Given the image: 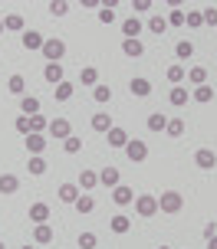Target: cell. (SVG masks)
<instances>
[{"label": "cell", "mask_w": 217, "mask_h": 249, "mask_svg": "<svg viewBox=\"0 0 217 249\" xmlns=\"http://www.w3.org/2000/svg\"><path fill=\"white\" fill-rule=\"evenodd\" d=\"M181 207H184V197H181L178 190H165L158 197V210L161 213H181Z\"/></svg>", "instance_id": "obj_1"}, {"label": "cell", "mask_w": 217, "mask_h": 249, "mask_svg": "<svg viewBox=\"0 0 217 249\" xmlns=\"http://www.w3.org/2000/svg\"><path fill=\"white\" fill-rule=\"evenodd\" d=\"M135 213H138V216H155V213H158V197H152V194L135 197Z\"/></svg>", "instance_id": "obj_2"}, {"label": "cell", "mask_w": 217, "mask_h": 249, "mask_svg": "<svg viewBox=\"0 0 217 249\" xmlns=\"http://www.w3.org/2000/svg\"><path fill=\"white\" fill-rule=\"evenodd\" d=\"M39 53H43V56H46L50 62H59V59L66 56V43H63V39H46Z\"/></svg>", "instance_id": "obj_3"}, {"label": "cell", "mask_w": 217, "mask_h": 249, "mask_svg": "<svg viewBox=\"0 0 217 249\" xmlns=\"http://www.w3.org/2000/svg\"><path fill=\"white\" fill-rule=\"evenodd\" d=\"M125 154H128V161H132V164H141L145 158H148V144L135 138V141H128V144H125Z\"/></svg>", "instance_id": "obj_4"}, {"label": "cell", "mask_w": 217, "mask_h": 249, "mask_svg": "<svg viewBox=\"0 0 217 249\" xmlns=\"http://www.w3.org/2000/svg\"><path fill=\"white\" fill-rule=\"evenodd\" d=\"M194 164H197L201 171H214V167H217V154L211 148H201L197 154H194Z\"/></svg>", "instance_id": "obj_5"}, {"label": "cell", "mask_w": 217, "mask_h": 249, "mask_svg": "<svg viewBox=\"0 0 217 249\" xmlns=\"http://www.w3.org/2000/svg\"><path fill=\"white\" fill-rule=\"evenodd\" d=\"M50 135L56 138V141H66V138L73 135V124L66 122V118H53L50 122Z\"/></svg>", "instance_id": "obj_6"}, {"label": "cell", "mask_w": 217, "mask_h": 249, "mask_svg": "<svg viewBox=\"0 0 217 249\" xmlns=\"http://www.w3.org/2000/svg\"><path fill=\"white\" fill-rule=\"evenodd\" d=\"M99 184L102 187H118L122 184V174H118V167H112V164H109V167H102V171H99Z\"/></svg>", "instance_id": "obj_7"}, {"label": "cell", "mask_w": 217, "mask_h": 249, "mask_svg": "<svg viewBox=\"0 0 217 249\" xmlns=\"http://www.w3.org/2000/svg\"><path fill=\"white\" fill-rule=\"evenodd\" d=\"M112 203H115V207H128V203H135V194H132V187L118 184V187L112 190Z\"/></svg>", "instance_id": "obj_8"}, {"label": "cell", "mask_w": 217, "mask_h": 249, "mask_svg": "<svg viewBox=\"0 0 217 249\" xmlns=\"http://www.w3.org/2000/svg\"><path fill=\"white\" fill-rule=\"evenodd\" d=\"M20 43H23L26 50H43L46 39H43V33H37V30H23V33H20Z\"/></svg>", "instance_id": "obj_9"}, {"label": "cell", "mask_w": 217, "mask_h": 249, "mask_svg": "<svg viewBox=\"0 0 217 249\" xmlns=\"http://www.w3.org/2000/svg\"><path fill=\"white\" fill-rule=\"evenodd\" d=\"M122 36H125V39H138L141 36V20H138V17L122 20Z\"/></svg>", "instance_id": "obj_10"}, {"label": "cell", "mask_w": 217, "mask_h": 249, "mask_svg": "<svg viewBox=\"0 0 217 249\" xmlns=\"http://www.w3.org/2000/svg\"><path fill=\"white\" fill-rule=\"evenodd\" d=\"M26 151H30L33 158H43V151H46V138H43V135H26Z\"/></svg>", "instance_id": "obj_11"}, {"label": "cell", "mask_w": 217, "mask_h": 249, "mask_svg": "<svg viewBox=\"0 0 217 249\" xmlns=\"http://www.w3.org/2000/svg\"><path fill=\"white\" fill-rule=\"evenodd\" d=\"M92 131H99V135H109L112 131V118L105 112H96L92 115Z\"/></svg>", "instance_id": "obj_12"}, {"label": "cell", "mask_w": 217, "mask_h": 249, "mask_svg": "<svg viewBox=\"0 0 217 249\" xmlns=\"http://www.w3.org/2000/svg\"><path fill=\"white\" fill-rule=\"evenodd\" d=\"M79 82H82V86H99V69H96V66H82V69H79Z\"/></svg>", "instance_id": "obj_13"}, {"label": "cell", "mask_w": 217, "mask_h": 249, "mask_svg": "<svg viewBox=\"0 0 217 249\" xmlns=\"http://www.w3.org/2000/svg\"><path fill=\"white\" fill-rule=\"evenodd\" d=\"M33 239H37L39 246L53 243V226H50V223H37V226H33Z\"/></svg>", "instance_id": "obj_14"}, {"label": "cell", "mask_w": 217, "mask_h": 249, "mask_svg": "<svg viewBox=\"0 0 217 249\" xmlns=\"http://www.w3.org/2000/svg\"><path fill=\"white\" fill-rule=\"evenodd\" d=\"M79 197H82L79 184H63V187H59V200H63V203H76Z\"/></svg>", "instance_id": "obj_15"}, {"label": "cell", "mask_w": 217, "mask_h": 249, "mask_svg": "<svg viewBox=\"0 0 217 249\" xmlns=\"http://www.w3.org/2000/svg\"><path fill=\"white\" fill-rule=\"evenodd\" d=\"M43 79L53 82V86H59V82H63V66H59V62H50V66L43 69Z\"/></svg>", "instance_id": "obj_16"}, {"label": "cell", "mask_w": 217, "mask_h": 249, "mask_svg": "<svg viewBox=\"0 0 217 249\" xmlns=\"http://www.w3.org/2000/svg\"><path fill=\"white\" fill-rule=\"evenodd\" d=\"M128 89H132V95H138V99L152 95V82H148V79H141V75H138V79H132V86H128Z\"/></svg>", "instance_id": "obj_17"}, {"label": "cell", "mask_w": 217, "mask_h": 249, "mask_svg": "<svg viewBox=\"0 0 217 249\" xmlns=\"http://www.w3.org/2000/svg\"><path fill=\"white\" fill-rule=\"evenodd\" d=\"M20 112H23L26 118L39 115V99H33V95H23V99H20Z\"/></svg>", "instance_id": "obj_18"}, {"label": "cell", "mask_w": 217, "mask_h": 249, "mask_svg": "<svg viewBox=\"0 0 217 249\" xmlns=\"http://www.w3.org/2000/svg\"><path fill=\"white\" fill-rule=\"evenodd\" d=\"M188 95H191V92H188V89L175 86V89H171V92H168V102H171V105H175V108H181V105H188Z\"/></svg>", "instance_id": "obj_19"}, {"label": "cell", "mask_w": 217, "mask_h": 249, "mask_svg": "<svg viewBox=\"0 0 217 249\" xmlns=\"http://www.w3.org/2000/svg\"><path fill=\"white\" fill-rule=\"evenodd\" d=\"M125 144H128L125 128H115L112 124V131H109V148H125Z\"/></svg>", "instance_id": "obj_20"}, {"label": "cell", "mask_w": 217, "mask_h": 249, "mask_svg": "<svg viewBox=\"0 0 217 249\" xmlns=\"http://www.w3.org/2000/svg\"><path fill=\"white\" fill-rule=\"evenodd\" d=\"M122 53L132 56V59H138L141 53H145V46H141V39H122Z\"/></svg>", "instance_id": "obj_21"}, {"label": "cell", "mask_w": 217, "mask_h": 249, "mask_svg": "<svg viewBox=\"0 0 217 249\" xmlns=\"http://www.w3.org/2000/svg\"><path fill=\"white\" fill-rule=\"evenodd\" d=\"M109 230H112V233H128V230H132V220H128L125 213H118V216L109 220Z\"/></svg>", "instance_id": "obj_22"}, {"label": "cell", "mask_w": 217, "mask_h": 249, "mask_svg": "<svg viewBox=\"0 0 217 249\" xmlns=\"http://www.w3.org/2000/svg\"><path fill=\"white\" fill-rule=\"evenodd\" d=\"M3 30L23 33V30H26V26H23V17H20V13H7V17H3Z\"/></svg>", "instance_id": "obj_23"}, {"label": "cell", "mask_w": 217, "mask_h": 249, "mask_svg": "<svg viewBox=\"0 0 217 249\" xmlns=\"http://www.w3.org/2000/svg\"><path fill=\"white\" fill-rule=\"evenodd\" d=\"M30 220H33V223H46V220H50V207H46V203H33V207H30Z\"/></svg>", "instance_id": "obj_24"}, {"label": "cell", "mask_w": 217, "mask_h": 249, "mask_svg": "<svg viewBox=\"0 0 217 249\" xmlns=\"http://www.w3.org/2000/svg\"><path fill=\"white\" fill-rule=\"evenodd\" d=\"M175 56H178V59H191L194 56V43L191 39H178V43H175Z\"/></svg>", "instance_id": "obj_25"}, {"label": "cell", "mask_w": 217, "mask_h": 249, "mask_svg": "<svg viewBox=\"0 0 217 249\" xmlns=\"http://www.w3.org/2000/svg\"><path fill=\"white\" fill-rule=\"evenodd\" d=\"M188 79L194 82V89L207 86V69H204V66H194V69H188Z\"/></svg>", "instance_id": "obj_26"}, {"label": "cell", "mask_w": 217, "mask_h": 249, "mask_svg": "<svg viewBox=\"0 0 217 249\" xmlns=\"http://www.w3.org/2000/svg\"><path fill=\"white\" fill-rule=\"evenodd\" d=\"M17 187H20V180L13 174H0V197H3V194H13Z\"/></svg>", "instance_id": "obj_27"}, {"label": "cell", "mask_w": 217, "mask_h": 249, "mask_svg": "<svg viewBox=\"0 0 217 249\" xmlns=\"http://www.w3.org/2000/svg\"><path fill=\"white\" fill-rule=\"evenodd\" d=\"M191 99H194V102H201V105H207V102L214 99V89H211V86H197V89L191 92Z\"/></svg>", "instance_id": "obj_28"}, {"label": "cell", "mask_w": 217, "mask_h": 249, "mask_svg": "<svg viewBox=\"0 0 217 249\" xmlns=\"http://www.w3.org/2000/svg\"><path fill=\"white\" fill-rule=\"evenodd\" d=\"M96 184H99V174H92V171H79V190H92Z\"/></svg>", "instance_id": "obj_29"}, {"label": "cell", "mask_w": 217, "mask_h": 249, "mask_svg": "<svg viewBox=\"0 0 217 249\" xmlns=\"http://www.w3.org/2000/svg\"><path fill=\"white\" fill-rule=\"evenodd\" d=\"M168 128V118L161 112H152L148 115V131H165Z\"/></svg>", "instance_id": "obj_30"}, {"label": "cell", "mask_w": 217, "mask_h": 249, "mask_svg": "<svg viewBox=\"0 0 217 249\" xmlns=\"http://www.w3.org/2000/svg\"><path fill=\"white\" fill-rule=\"evenodd\" d=\"M148 30H152L155 36H161V33H165V30H168V20H165V17H161V13H155L152 20H148Z\"/></svg>", "instance_id": "obj_31"}, {"label": "cell", "mask_w": 217, "mask_h": 249, "mask_svg": "<svg viewBox=\"0 0 217 249\" xmlns=\"http://www.w3.org/2000/svg\"><path fill=\"white\" fill-rule=\"evenodd\" d=\"M39 131H50V122L43 115H33L30 118V135H39Z\"/></svg>", "instance_id": "obj_32"}, {"label": "cell", "mask_w": 217, "mask_h": 249, "mask_svg": "<svg viewBox=\"0 0 217 249\" xmlns=\"http://www.w3.org/2000/svg\"><path fill=\"white\" fill-rule=\"evenodd\" d=\"M7 89H10L13 95H23V92H26V82H23V75H10V82H7Z\"/></svg>", "instance_id": "obj_33"}, {"label": "cell", "mask_w": 217, "mask_h": 249, "mask_svg": "<svg viewBox=\"0 0 217 249\" xmlns=\"http://www.w3.org/2000/svg\"><path fill=\"white\" fill-rule=\"evenodd\" d=\"M63 148H66V154H79V151H82V138L69 135V138L63 141Z\"/></svg>", "instance_id": "obj_34"}, {"label": "cell", "mask_w": 217, "mask_h": 249, "mask_svg": "<svg viewBox=\"0 0 217 249\" xmlns=\"http://www.w3.org/2000/svg\"><path fill=\"white\" fill-rule=\"evenodd\" d=\"M165 131L171 138H181V135H184V122H181V118H168V128H165Z\"/></svg>", "instance_id": "obj_35"}, {"label": "cell", "mask_w": 217, "mask_h": 249, "mask_svg": "<svg viewBox=\"0 0 217 249\" xmlns=\"http://www.w3.org/2000/svg\"><path fill=\"white\" fill-rule=\"evenodd\" d=\"M53 95H56V102H66V99H73V86H69V82H59Z\"/></svg>", "instance_id": "obj_36"}, {"label": "cell", "mask_w": 217, "mask_h": 249, "mask_svg": "<svg viewBox=\"0 0 217 249\" xmlns=\"http://www.w3.org/2000/svg\"><path fill=\"white\" fill-rule=\"evenodd\" d=\"M165 20H168V26H184V20H188V13H184V10H171V13L165 17Z\"/></svg>", "instance_id": "obj_37"}, {"label": "cell", "mask_w": 217, "mask_h": 249, "mask_svg": "<svg viewBox=\"0 0 217 249\" xmlns=\"http://www.w3.org/2000/svg\"><path fill=\"white\" fill-rule=\"evenodd\" d=\"M73 207H76L79 213H92V210H96V200H92V197H79Z\"/></svg>", "instance_id": "obj_38"}, {"label": "cell", "mask_w": 217, "mask_h": 249, "mask_svg": "<svg viewBox=\"0 0 217 249\" xmlns=\"http://www.w3.org/2000/svg\"><path fill=\"white\" fill-rule=\"evenodd\" d=\"M184 75H188V69H184V66H168V79H171L175 86H178Z\"/></svg>", "instance_id": "obj_39"}, {"label": "cell", "mask_w": 217, "mask_h": 249, "mask_svg": "<svg viewBox=\"0 0 217 249\" xmlns=\"http://www.w3.org/2000/svg\"><path fill=\"white\" fill-rule=\"evenodd\" d=\"M26 171H30V174H46V161H43V158H30V167H26Z\"/></svg>", "instance_id": "obj_40"}, {"label": "cell", "mask_w": 217, "mask_h": 249, "mask_svg": "<svg viewBox=\"0 0 217 249\" xmlns=\"http://www.w3.org/2000/svg\"><path fill=\"white\" fill-rule=\"evenodd\" d=\"M92 99H96V102H109V99H112V89H109V86H96V89H92Z\"/></svg>", "instance_id": "obj_41"}, {"label": "cell", "mask_w": 217, "mask_h": 249, "mask_svg": "<svg viewBox=\"0 0 217 249\" xmlns=\"http://www.w3.org/2000/svg\"><path fill=\"white\" fill-rule=\"evenodd\" d=\"M50 13H53V17H66V13H69V3H66V0H53Z\"/></svg>", "instance_id": "obj_42"}, {"label": "cell", "mask_w": 217, "mask_h": 249, "mask_svg": "<svg viewBox=\"0 0 217 249\" xmlns=\"http://www.w3.org/2000/svg\"><path fill=\"white\" fill-rule=\"evenodd\" d=\"M184 23L191 26V30H197V26H204V17H201V10H188V20Z\"/></svg>", "instance_id": "obj_43"}, {"label": "cell", "mask_w": 217, "mask_h": 249, "mask_svg": "<svg viewBox=\"0 0 217 249\" xmlns=\"http://www.w3.org/2000/svg\"><path fill=\"white\" fill-rule=\"evenodd\" d=\"M96 243H99L96 233H82V236H79V249H96Z\"/></svg>", "instance_id": "obj_44"}, {"label": "cell", "mask_w": 217, "mask_h": 249, "mask_svg": "<svg viewBox=\"0 0 217 249\" xmlns=\"http://www.w3.org/2000/svg\"><path fill=\"white\" fill-rule=\"evenodd\" d=\"M201 17H204L207 26H217V7H207V10H201Z\"/></svg>", "instance_id": "obj_45"}, {"label": "cell", "mask_w": 217, "mask_h": 249, "mask_svg": "<svg viewBox=\"0 0 217 249\" xmlns=\"http://www.w3.org/2000/svg\"><path fill=\"white\" fill-rule=\"evenodd\" d=\"M99 20H102V23H115V10L112 7H102V10H99Z\"/></svg>", "instance_id": "obj_46"}, {"label": "cell", "mask_w": 217, "mask_h": 249, "mask_svg": "<svg viewBox=\"0 0 217 249\" xmlns=\"http://www.w3.org/2000/svg\"><path fill=\"white\" fill-rule=\"evenodd\" d=\"M17 131H20V135H30V118H17Z\"/></svg>", "instance_id": "obj_47"}, {"label": "cell", "mask_w": 217, "mask_h": 249, "mask_svg": "<svg viewBox=\"0 0 217 249\" xmlns=\"http://www.w3.org/2000/svg\"><path fill=\"white\" fill-rule=\"evenodd\" d=\"M132 7H135V10H138V13H145V10H152V0H135Z\"/></svg>", "instance_id": "obj_48"}, {"label": "cell", "mask_w": 217, "mask_h": 249, "mask_svg": "<svg viewBox=\"0 0 217 249\" xmlns=\"http://www.w3.org/2000/svg\"><path fill=\"white\" fill-rule=\"evenodd\" d=\"M211 236H217V223H207L204 226V239H211Z\"/></svg>", "instance_id": "obj_49"}, {"label": "cell", "mask_w": 217, "mask_h": 249, "mask_svg": "<svg viewBox=\"0 0 217 249\" xmlns=\"http://www.w3.org/2000/svg\"><path fill=\"white\" fill-rule=\"evenodd\" d=\"M207 249H217V236H211V239H207Z\"/></svg>", "instance_id": "obj_50"}, {"label": "cell", "mask_w": 217, "mask_h": 249, "mask_svg": "<svg viewBox=\"0 0 217 249\" xmlns=\"http://www.w3.org/2000/svg\"><path fill=\"white\" fill-rule=\"evenodd\" d=\"M0 33H3V17H0Z\"/></svg>", "instance_id": "obj_51"}, {"label": "cell", "mask_w": 217, "mask_h": 249, "mask_svg": "<svg viewBox=\"0 0 217 249\" xmlns=\"http://www.w3.org/2000/svg\"><path fill=\"white\" fill-rule=\"evenodd\" d=\"M158 249H171V246H158Z\"/></svg>", "instance_id": "obj_52"}, {"label": "cell", "mask_w": 217, "mask_h": 249, "mask_svg": "<svg viewBox=\"0 0 217 249\" xmlns=\"http://www.w3.org/2000/svg\"><path fill=\"white\" fill-rule=\"evenodd\" d=\"M23 249H33V246H23Z\"/></svg>", "instance_id": "obj_53"}, {"label": "cell", "mask_w": 217, "mask_h": 249, "mask_svg": "<svg viewBox=\"0 0 217 249\" xmlns=\"http://www.w3.org/2000/svg\"><path fill=\"white\" fill-rule=\"evenodd\" d=\"M0 249H3V243H0Z\"/></svg>", "instance_id": "obj_54"}]
</instances>
